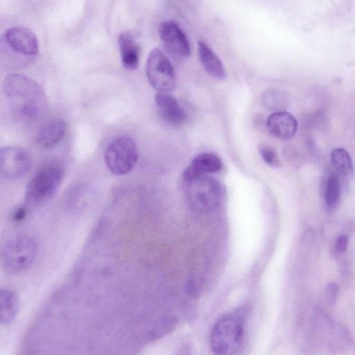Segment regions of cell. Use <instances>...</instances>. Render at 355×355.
Segmentation results:
<instances>
[{
  "label": "cell",
  "instance_id": "6da1fadb",
  "mask_svg": "<svg viewBox=\"0 0 355 355\" xmlns=\"http://www.w3.org/2000/svg\"><path fill=\"white\" fill-rule=\"evenodd\" d=\"M11 111L20 120H31L43 110L46 103L43 88L23 74L9 73L3 83Z\"/></svg>",
  "mask_w": 355,
  "mask_h": 355
},
{
  "label": "cell",
  "instance_id": "7a4b0ae2",
  "mask_svg": "<svg viewBox=\"0 0 355 355\" xmlns=\"http://www.w3.org/2000/svg\"><path fill=\"white\" fill-rule=\"evenodd\" d=\"M244 317L241 313L225 315L212 327L209 343L215 355H234L242 345Z\"/></svg>",
  "mask_w": 355,
  "mask_h": 355
},
{
  "label": "cell",
  "instance_id": "3957f363",
  "mask_svg": "<svg viewBox=\"0 0 355 355\" xmlns=\"http://www.w3.org/2000/svg\"><path fill=\"white\" fill-rule=\"evenodd\" d=\"M36 241L28 235L7 240L0 248V265L8 272H18L32 265L37 254Z\"/></svg>",
  "mask_w": 355,
  "mask_h": 355
},
{
  "label": "cell",
  "instance_id": "277c9868",
  "mask_svg": "<svg viewBox=\"0 0 355 355\" xmlns=\"http://www.w3.org/2000/svg\"><path fill=\"white\" fill-rule=\"evenodd\" d=\"M64 170L58 164H50L38 170L28 182L25 193L30 205L38 206L47 202L58 189Z\"/></svg>",
  "mask_w": 355,
  "mask_h": 355
},
{
  "label": "cell",
  "instance_id": "5b68a950",
  "mask_svg": "<svg viewBox=\"0 0 355 355\" xmlns=\"http://www.w3.org/2000/svg\"><path fill=\"white\" fill-rule=\"evenodd\" d=\"M184 182L187 200L194 209L207 211L219 203L222 190L214 178L205 175Z\"/></svg>",
  "mask_w": 355,
  "mask_h": 355
},
{
  "label": "cell",
  "instance_id": "8992f818",
  "mask_svg": "<svg viewBox=\"0 0 355 355\" xmlns=\"http://www.w3.org/2000/svg\"><path fill=\"white\" fill-rule=\"evenodd\" d=\"M139 157L137 146L130 137H119L112 141L105 153V162L114 175L128 173L135 166Z\"/></svg>",
  "mask_w": 355,
  "mask_h": 355
},
{
  "label": "cell",
  "instance_id": "52a82bcc",
  "mask_svg": "<svg viewBox=\"0 0 355 355\" xmlns=\"http://www.w3.org/2000/svg\"><path fill=\"white\" fill-rule=\"evenodd\" d=\"M147 78L159 93H168L173 89L175 76L168 58L158 49H153L148 55L146 64Z\"/></svg>",
  "mask_w": 355,
  "mask_h": 355
},
{
  "label": "cell",
  "instance_id": "ba28073f",
  "mask_svg": "<svg viewBox=\"0 0 355 355\" xmlns=\"http://www.w3.org/2000/svg\"><path fill=\"white\" fill-rule=\"evenodd\" d=\"M0 50L24 58H31L38 53L39 44L35 33L24 26L6 29L0 39Z\"/></svg>",
  "mask_w": 355,
  "mask_h": 355
},
{
  "label": "cell",
  "instance_id": "9c48e42d",
  "mask_svg": "<svg viewBox=\"0 0 355 355\" xmlns=\"http://www.w3.org/2000/svg\"><path fill=\"white\" fill-rule=\"evenodd\" d=\"M32 160L28 152L17 146L0 148V178L8 181L18 180L30 170Z\"/></svg>",
  "mask_w": 355,
  "mask_h": 355
},
{
  "label": "cell",
  "instance_id": "30bf717a",
  "mask_svg": "<svg viewBox=\"0 0 355 355\" xmlns=\"http://www.w3.org/2000/svg\"><path fill=\"white\" fill-rule=\"evenodd\" d=\"M159 35L166 49L178 57L190 54V45L185 33L173 21H162L158 28Z\"/></svg>",
  "mask_w": 355,
  "mask_h": 355
},
{
  "label": "cell",
  "instance_id": "8fae6325",
  "mask_svg": "<svg viewBox=\"0 0 355 355\" xmlns=\"http://www.w3.org/2000/svg\"><path fill=\"white\" fill-rule=\"evenodd\" d=\"M267 128L275 137L286 140L292 138L297 130V121L291 113L286 111L275 112L268 118Z\"/></svg>",
  "mask_w": 355,
  "mask_h": 355
},
{
  "label": "cell",
  "instance_id": "7c38bea8",
  "mask_svg": "<svg viewBox=\"0 0 355 355\" xmlns=\"http://www.w3.org/2000/svg\"><path fill=\"white\" fill-rule=\"evenodd\" d=\"M222 165V161L217 155L212 153H201L192 160L184 171V181L217 172L221 169Z\"/></svg>",
  "mask_w": 355,
  "mask_h": 355
},
{
  "label": "cell",
  "instance_id": "4fadbf2b",
  "mask_svg": "<svg viewBox=\"0 0 355 355\" xmlns=\"http://www.w3.org/2000/svg\"><path fill=\"white\" fill-rule=\"evenodd\" d=\"M155 103L161 116L168 123L178 125L185 121L187 114L173 96L166 93H157Z\"/></svg>",
  "mask_w": 355,
  "mask_h": 355
},
{
  "label": "cell",
  "instance_id": "5bb4252c",
  "mask_svg": "<svg viewBox=\"0 0 355 355\" xmlns=\"http://www.w3.org/2000/svg\"><path fill=\"white\" fill-rule=\"evenodd\" d=\"M121 62L125 68L135 69L139 64L140 47L135 35L128 31L121 33L118 37Z\"/></svg>",
  "mask_w": 355,
  "mask_h": 355
},
{
  "label": "cell",
  "instance_id": "9a60e30c",
  "mask_svg": "<svg viewBox=\"0 0 355 355\" xmlns=\"http://www.w3.org/2000/svg\"><path fill=\"white\" fill-rule=\"evenodd\" d=\"M198 52L200 61L209 74L219 80L225 78L226 72L221 60L207 44L199 41Z\"/></svg>",
  "mask_w": 355,
  "mask_h": 355
},
{
  "label": "cell",
  "instance_id": "2e32d148",
  "mask_svg": "<svg viewBox=\"0 0 355 355\" xmlns=\"http://www.w3.org/2000/svg\"><path fill=\"white\" fill-rule=\"evenodd\" d=\"M67 125L64 121L58 119L45 125L37 137V144L44 148H49L56 145L64 136Z\"/></svg>",
  "mask_w": 355,
  "mask_h": 355
},
{
  "label": "cell",
  "instance_id": "e0dca14e",
  "mask_svg": "<svg viewBox=\"0 0 355 355\" xmlns=\"http://www.w3.org/2000/svg\"><path fill=\"white\" fill-rule=\"evenodd\" d=\"M19 300L16 294L8 289L0 291V324H8L19 311Z\"/></svg>",
  "mask_w": 355,
  "mask_h": 355
},
{
  "label": "cell",
  "instance_id": "ac0fdd59",
  "mask_svg": "<svg viewBox=\"0 0 355 355\" xmlns=\"http://www.w3.org/2000/svg\"><path fill=\"white\" fill-rule=\"evenodd\" d=\"M331 160L334 168L343 175H348L352 172V159L345 149H334L331 153Z\"/></svg>",
  "mask_w": 355,
  "mask_h": 355
},
{
  "label": "cell",
  "instance_id": "d6986e66",
  "mask_svg": "<svg viewBox=\"0 0 355 355\" xmlns=\"http://www.w3.org/2000/svg\"><path fill=\"white\" fill-rule=\"evenodd\" d=\"M340 194V185L338 178L331 175L329 177L325 188L324 199L327 205L334 207L338 202Z\"/></svg>",
  "mask_w": 355,
  "mask_h": 355
},
{
  "label": "cell",
  "instance_id": "ffe728a7",
  "mask_svg": "<svg viewBox=\"0 0 355 355\" xmlns=\"http://www.w3.org/2000/svg\"><path fill=\"white\" fill-rule=\"evenodd\" d=\"M263 101L266 106L275 112L284 111L286 105L287 98L284 94L278 90H270L266 92Z\"/></svg>",
  "mask_w": 355,
  "mask_h": 355
},
{
  "label": "cell",
  "instance_id": "44dd1931",
  "mask_svg": "<svg viewBox=\"0 0 355 355\" xmlns=\"http://www.w3.org/2000/svg\"><path fill=\"white\" fill-rule=\"evenodd\" d=\"M259 153L266 164L273 168H279L282 164L275 149L266 143L258 145Z\"/></svg>",
  "mask_w": 355,
  "mask_h": 355
},
{
  "label": "cell",
  "instance_id": "7402d4cb",
  "mask_svg": "<svg viewBox=\"0 0 355 355\" xmlns=\"http://www.w3.org/2000/svg\"><path fill=\"white\" fill-rule=\"evenodd\" d=\"M339 293V287L335 282H331L326 286L324 290V297L327 302L329 305L336 303Z\"/></svg>",
  "mask_w": 355,
  "mask_h": 355
},
{
  "label": "cell",
  "instance_id": "603a6c76",
  "mask_svg": "<svg viewBox=\"0 0 355 355\" xmlns=\"http://www.w3.org/2000/svg\"><path fill=\"white\" fill-rule=\"evenodd\" d=\"M28 214V209L24 206L17 207L12 213L11 218L15 222L22 221Z\"/></svg>",
  "mask_w": 355,
  "mask_h": 355
},
{
  "label": "cell",
  "instance_id": "cb8c5ba5",
  "mask_svg": "<svg viewBox=\"0 0 355 355\" xmlns=\"http://www.w3.org/2000/svg\"><path fill=\"white\" fill-rule=\"evenodd\" d=\"M348 239L345 235H340L336 242V250L339 252H343L347 249Z\"/></svg>",
  "mask_w": 355,
  "mask_h": 355
}]
</instances>
